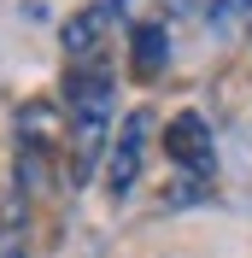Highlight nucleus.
Listing matches in <instances>:
<instances>
[{"label":"nucleus","mask_w":252,"mask_h":258,"mask_svg":"<svg viewBox=\"0 0 252 258\" xmlns=\"http://www.w3.org/2000/svg\"><path fill=\"white\" fill-rule=\"evenodd\" d=\"M111 112H117V77L100 53L71 64L65 77V147H71V182H94L100 164H106V147H111Z\"/></svg>","instance_id":"nucleus-1"},{"label":"nucleus","mask_w":252,"mask_h":258,"mask_svg":"<svg viewBox=\"0 0 252 258\" xmlns=\"http://www.w3.org/2000/svg\"><path fill=\"white\" fill-rule=\"evenodd\" d=\"M164 153H170V164L182 170V176L194 182H211V170H217V135H211V123H205V112H176L170 123H164Z\"/></svg>","instance_id":"nucleus-2"},{"label":"nucleus","mask_w":252,"mask_h":258,"mask_svg":"<svg viewBox=\"0 0 252 258\" xmlns=\"http://www.w3.org/2000/svg\"><path fill=\"white\" fill-rule=\"evenodd\" d=\"M147 135H153L147 112H129L123 123H117V135H111V147H106V164H100V182H106V194H117V200H123V194L141 182V164H147Z\"/></svg>","instance_id":"nucleus-3"},{"label":"nucleus","mask_w":252,"mask_h":258,"mask_svg":"<svg viewBox=\"0 0 252 258\" xmlns=\"http://www.w3.org/2000/svg\"><path fill=\"white\" fill-rule=\"evenodd\" d=\"M123 6L129 0H88L71 24H65V53H77V59H88V53H100V41H106L117 24H123Z\"/></svg>","instance_id":"nucleus-4"},{"label":"nucleus","mask_w":252,"mask_h":258,"mask_svg":"<svg viewBox=\"0 0 252 258\" xmlns=\"http://www.w3.org/2000/svg\"><path fill=\"white\" fill-rule=\"evenodd\" d=\"M170 64V30L164 24H135L129 30V71L135 77H158Z\"/></svg>","instance_id":"nucleus-5"},{"label":"nucleus","mask_w":252,"mask_h":258,"mask_svg":"<svg viewBox=\"0 0 252 258\" xmlns=\"http://www.w3.org/2000/svg\"><path fill=\"white\" fill-rule=\"evenodd\" d=\"M211 24H217V30L252 24V0H211Z\"/></svg>","instance_id":"nucleus-6"},{"label":"nucleus","mask_w":252,"mask_h":258,"mask_svg":"<svg viewBox=\"0 0 252 258\" xmlns=\"http://www.w3.org/2000/svg\"><path fill=\"white\" fill-rule=\"evenodd\" d=\"M6 258H24V252H18V246H6Z\"/></svg>","instance_id":"nucleus-7"},{"label":"nucleus","mask_w":252,"mask_h":258,"mask_svg":"<svg viewBox=\"0 0 252 258\" xmlns=\"http://www.w3.org/2000/svg\"><path fill=\"white\" fill-rule=\"evenodd\" d=\"M246 30H252V24H246Z\"/></svg>","instance_id":"nucleus-8"}]
</instances>
